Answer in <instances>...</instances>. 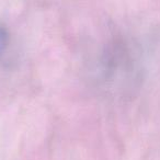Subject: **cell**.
<instances>
[{
    "mask_svg": "<svg viewBox=\"0 0 160 160\" xmlns=\"http://www.w3.org/2000/svg\"><path fill=\"white\" fill-rule=\"evenodd\" d=\"M8 33L5 30V28L0 24V58L2 57V55L5 54L6 49L8 46Z\"/></svg>",
    "mask_w": 160,
    "mask_h": 160,
    "instance_id": "1",
    "label": "cell"
}]
</instances>
